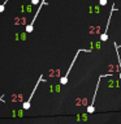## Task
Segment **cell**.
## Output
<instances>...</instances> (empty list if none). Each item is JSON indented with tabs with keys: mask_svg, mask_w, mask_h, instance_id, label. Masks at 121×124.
<instances>
[{
	"mask_svg": "<svg viewBox=\"0 0 121 124\" xmlns=\"http://www.w3.org/2000/svg\"><path fill=\"white\" fill-rule=\"evenodd\" d=\"M113 46H115V48H116V56H117V62H119V71H120V80H121V56H120V52H119L120 46L117 45L116 42L113 43Z\"/></svg>",
	"mask_w": 121,
	"mask_h": 124,
	"instance_id": "8992f818",
	"label": "cell"
},
{
	"mask_svg": "<svg viewBox=\"0 0 121 124\" xmlns=\"http://www.w3.org/2000/svg\"><path fill=\"white\" fill-rule=\"evenodd\" d=\"M90 52V50L89 48H79L78 51L76 52V56L73 58V62L70 63V65H69V68H68V71H66V73L64 75L63 77H61V80H60V84L61 85H65L66 82H68V78H69V73H70V71H72V68H73V65H74V63H76V60H77V58L79 56V52Z\"/></svg>",
	"mask_w": 121,
	"mask_h": 124,
	"instance_id": "7a4b0ae2",
	"label": "cell"
},
{
	"mask_svg": "<svg viewBox=\"0 0 121 124\" xmlns=\"http://www.w3.org/2000/svg\"><path fill=\"white\" fill-rule=\"evenodd\" d=\"M3 101H4V95H1V97H0V102H3Z\"/></svg>",
	"mask_w": 121,
	"mask_h": 124,
	"instance_id": "9c48e42d",
	"label": "cell"
},
{
	"mask_svg": "<svg viewBox=\"0 0 121 124\" xmlns=\"http://www.w3.org/2000/svg\"><path fill=\"white\" fill-rule=\"evenodd\" d=\"M113 11H115V4L112 5V8H111V12H109V16H108V21H107V26H106V31L100 35V41L102 42H106L107 39H108V28H109V24H111V18H112Z\"/></svg>",
	"mask_w": 121,
	"mask_h": 124,
	"instance_id": "5b68a950",
	"label": "cell"
},
{
	"mask_svg": "<svg viewBox=\"0 0 121 124\" xmlns=\"http://www.w3.org/2000/svg\"><path fill=\"white\" fill-rule=\"evenodd\" d=\"M44 4H46V0H40L39 7H38V11L35 12V15H34V17H33V20L30 21V24L26 26V31H28V33H31L33 31V29H34V24H35V21H36V17H38V15H39V11H40V8H42Z\"/></svg>",
	"mask_w": 121,
	"mask_h": 124,
	"instance_id": "277c9868",
	"label": "cell"
},
{
	"mask_svg": "<svg viewBox=\"0 0 121 124\" xmlns=\"http://www.w3.org/2000/svg\"><path fill=\"white\" fill-rule=\"evenodd\" d=\"M112 76V73H106V75H100L98 77V82H96V86H95V93H94L93 95V99H91V103H90V106L87 107V114H94V111H95V107H94V103H95V99H96V94H98V89L100 86V80L103 78V77H111Z\"/></svg>",
	"mask_w": 121,
	"mask_h": 124,
	"instance_id": "6da1fadb",
	"label": "cell"
},
{
	"mask_svg": "<svg viewBox=\"0 0 121 124\" xmlns=\"http://www.w3.org/2000/svg\"><path fill=\"white\" fill-rule=\"evenodd\" d=\"M99 4L102 5V7H104V5L107 4V0H99Z\"/></svg>",
	"mask_w": 121,
	"mask_h": 124,
	"instance_id": "ba28073f",
	"label": "cell"
},
{
	"mask_svg": "<svg viewBox=\"0 0 121 124\" xmlns=\"http://www.w3.org/2000/svg\"><path fill=\"white\" fill-rule=\"evenodd\" d=\"M7 3H8V0H5L3 4H0V13L1 12H4V9H5V5H7Z\"/></svg>",
	"mask_w": 121,
	"mask_h": 124,
	"instance_id": "52a82bcc",
	"label": "cell"
},
{
	"mask_svg": "<svg viewBox=\"0 0 121 124\" xmlns=\"http://www.w3.org/2000/svg\"><path fill=\"white\" fill-rule=\"evenodd\" d=\"M43 81H44V77H43V75H40V76H39V78H38V82L35 84L34 89H33L31 94H30V97H29V99L26 101V102H23V105H22V110H29V108H30V101H31V98L34 97L35 92H36V89H38V86H39V84H40V82H43Z\"/></svg>",
	"mask_w": 121,
	"mask_h": 124,
	"instance_id": "3957f363",
	"label": "cell"
}]
</instances>
